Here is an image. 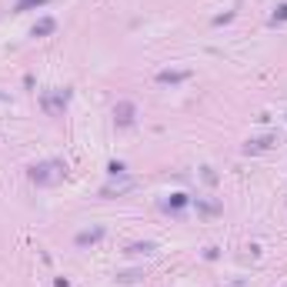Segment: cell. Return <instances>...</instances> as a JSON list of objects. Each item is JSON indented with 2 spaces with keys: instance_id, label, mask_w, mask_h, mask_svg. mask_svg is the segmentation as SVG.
Instances as JSON below:
<instances>
[{
  "instance_id": "6da1fadb",
  "label": "cell",
  "mask_w": 287,
  "mask_h": 287,
  "mask_svg": "<svg viewBox=\"0 0 287 287\" xmlns=\"http://www.w3.org/2000/svg\"><path fill=\"white\" fill-rule=\"evenodd\" d=\"M64 170L67 167L60 164V160H44V164L30 167V180L37 184V187H54V184L64 180Z\"/></svg>"
},
{
  "instance_id": "7a4b0ae2",
  "label": "cell",
  "mask_w": 287,
  "mask_h": 287,
  "mask_svg": "<svg viewBox=\"0 0 287 287\" xmlns=\"http://www.w3.org/2000/svg\"><path fill=\"white\" fill-rule=\"evenodd\" d=\"M67 100H70V90H54V94H44V111L50 114V117H57V114L67 107Z\"/></svg>"
},
{
  "instance_id": "3957f363",
  "label": "cell",
  "mask_w": 287,
  "mask_h": 287,
  "mask_svg": "<svg viewBox=\"0 0 287 287\" xmlns=\"http://www.w3.org/2000/svg\"><path fill=\"white\" fill-rule=\"evenodd\" d=\"M114 121L121 124V127H131V124H134V104L121 100V104L114 107Z\"/></svg>"
},
{
  "instance_id": "277c9868",
  "label": "cell",
  "mask_w": 287,
  "mask_h": 287,
  "mask_svg": "<svg viewBox=\"0 0 287 287\" xmlns=\"http://www.w3.org/2000/svg\"><path fill=\"white\" fill-rule=\"evenodd\" d=\"M57 30V20H54V17H40V20H37V23H33V37H47V33H54Z\"/></svg>"
},
{
  "instance_id": "5b68a950",
  "label": "cell",
  "mask_w": 287,
  "mask_h": 287,
  "mask_svg": "<svg viewBox=\"0 0 287 287\" xmlns=\"http://www.w3.org/2000/svg\"><path fill=\"white\" fill-rule=\"evenodd\" d=\"M104 237V227H90V231H80L77 234V247H87V244H97Z\"/></svg>"
},
{
  "instance_id": "8992f818",
  "label": "cell",
  "mask_w": 287,
  "mask_h": 287,
  "mask_svg": "<svg viewBox=\"0 0 287 287\" xmlns=\"http://www.w3.org/2000/svg\"><path fill=\"white\" fill-rule=\"evenodd\" d=\"M187 80V70H160L157 74V84H180Z\"/></svg>"
},
{
  "instance_id": "52a82bcc",
  "label": "cell",
  "mask_w": 287,
  "mask_h": 287,
  "mask_svg": "<svg viewBox=\"0 0 287 287\" xmlns=\"http://www.w3.org/2000/svg\"><path fill=\"white\" fill-rule=\"evenodd\" d=\"M134 180H121V184H107V187L100 190V197H114V194H124V190H131Z\"/></svg>"
},
{
  "instance_id": "ba28073f",
  "label": "cell",
  "mask_w": 287,
  "mask_h": 287,
  "mask_svg": "<svg viewBox=\"0 0 287 287\" xmlns=\"http://www.w3.org/2000/svg\"><path fill=\"white\" fill-rule=\"evenodd\" d=\"M271 144H274V137H257V141H251L244 150H247V154H257V150H267Z\"/></svg>"
},
{
  "instance_id": "9c48e42d",
  "label": "cell",
  "mask_w": 287,
  "mask_h": 287,
  "mask_svg": "<svg viewBox=\"0 0 287 287\" xmlns=\"http://www.w3.org/2000/svg\"><path fill=\"white\" fill-rule=\"evenodd\" d=\"M197 210H200V214H207V217H210V214H221V200H200L197 197Z\"/></svg>"
},
{
  "instance_id": "30bf717a",
  "label": "cell",
  "mask_w": 287,
  "mask_h": 287,
  "mask_svg": "<svg viewBox=\"0 0 287 287\" xmlns=\"http://www.w3.org/2000/svg\"><path fill=\"white\" fill-rule=\"evenodd\" d=\"M284 20H287V3H277L274 13H271V23L277 27V23H284Z\"/></svg>"
},
{
  "instance_id": "8fae6325",
  "label": "cell",
  "mask_w": 287,
  "mask_h": 287,
  "mask_svg": "<svg viewBox=\"0 0 287 287\" xmlns=\"http://www.w3.org/2000/svg\"><path fill=\"white\" fill-rule=\"evenodd\" d=\"M127 251H131V254H154V244H150V241H144V244H131Z\"/></svg>"
},
{
  "instance_id": "7c38bea8",
  "label": "cell",
  "mask_w": 287,
  "mask_h": 287,
  "mask_svg": "<svg viewBox=\"0 0 287 287\" xmlns=\"http://www.w3.org/2000/svg\"><path fill=\"white\" fill-rule=\"evenodd\" d=\"M44 3H50V0H20L17 10H33V7H44Z\"/></svg>"
},
{
  "instance_id": "4fadbf2b",
  "label": "cell",
  "mask_w": 287,
  "mask_h": 287,
  "mask_svg": "<svg viewBox=\"0 0 287 287\" xmlns=\"http://www.w3.org/2000/svg\"><path fill=\"white\" fill-rule=\"evenodd\" d=\"M141 277V271H127V274H117V281H124V284H134Z\"/></svg>"
},
{
  "instance_id": "5bb4252c",
  "label": "cell",
  "mask_w": 287,
  "mask_h": 287,
  "mask_svg": "<svg viewBox=\"0 0 287 287\" xmlns=\"http://www.w3.org/2000/svg\"><path fill=\"white\" fill-rule=\"evenodd\" d=\"M107 170H111V174H114V177H124V174H127V167H124V164H121V160H114V164H111V167H107Z\"/></svg>"
},
{
  "instance_id": "9a60e30c",
  "label": "cell",
  "mask_w": 287,
  "mask_h": 287,
  "mask_svg": "<svg viewBox=\"0 0 287 287\" xmlns=\"http://www.w3.org/2000/svg\"><path fill=\"white\" fill-rule=\"evenodd\" d=\"M184 204H187V197H184V194H174V200H170L167 207H184Z\"/></svg>"
}]
</instances>
